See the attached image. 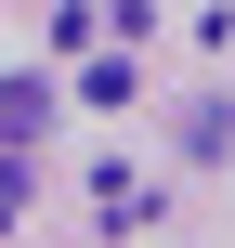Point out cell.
Masks as SVG:
<instances>
[{
    "instance_id": "6da1fadb",
    "label": "cell",
    "mask_w": 235,
    "mask_h": 248,
    "mask_svg": "<svg viewBox=\"0 0 235 248\" xmlns=\"http://www.w3.org/2000/svg\"><path fill=\"white\" fill-rule=\"evenodd\" d=\"M52 131V78H0V157H26Z\"/></svg>"
},
{
    "instance_id": "7a4b0ae2",
    "label": "cell",
    "mask_w": 235,
    "mask_h": 248,
    "mask_svg": "<svg viewBox=\"0 0 235 248\" xmlns=\"http://www.w3.org/2000/svg\"><path fill=\"white\" fill-rule=\"evenodd\" d=\"M183 157H235V105H196L183 118Z\"/></svg>"
},
{
    "instance_id": "3957f363",
    "label": "cell",
    "mask_w": 235,
    "mask_h": 248,
    "mask_svg": "<svg viewBox=\"0 0 235 248\" xmlns=\"http://www.w3.org/2000/svg\"><path fill=\"white\" fill-rule=\"evenodd\" d=\"M26 183H39V170H26V157H0V222L26 209Z\"/></svg>"
}]
</instances>
